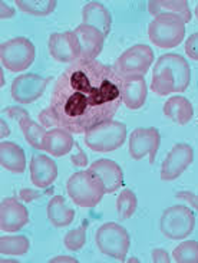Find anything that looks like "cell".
I'll return each mask as SVG.
<instances>
[{
	"label": "cell",
	"mask_w": 198,
	"mask_h": 263,
	"mask_svg": "<svg viewBox=\"0 0 198 263\" xmlns=\"http://www.w3.org/2000/svg\"><path fill=\"white\" fill-rule=\"evenodd\" d=\"M175 197H177L178 200L185 201L188 206H191L198 213V194H195V193L192 192H187V190H183V192L177 193Z\"/></svg>",
	"instance_id": "cell-33"
},
{
	"label": "cell",
	"mask_w": 198,
	"mask_h": 263,
	"mask_svg": "<svg viewBox=\"0 0 198 263\" xmlns=\"http://www.w3.org/2000/svg\"><path fill=\"white\" fill-rule=\"evenodd\" d=\"M50 263H61V262H68V263H78V260L72 256H56L53 259H50Z\"/></svg>",
	"instance_id": "cell-40"
},
{
	"label": "cell",
	"mask_w": 198,
	"mask_h": 263,
	"mask_svg": "<svg viewBox=\"0 0 198 263\" xmlns=\"http://www.w3.org/2000/svg\"><path fill=\"white\" fill-rule=\"evenodd\" d=\"M66 193L76 206L92 209L101 203L106 194V189L102 178L88 168L73 173L68 178Z\"/></svg>",
	"instance_id": "cell-3"
},
{
	"label": "cell",
	"mask_w": 198,
	"mask_h": 263,
	"mask_svg": "<svg viewBox=\"0 0 198 263\" xmlns=\"http://www.w3.org/2000/svg\"><path fill=\"white\" fill-rule=\"evenodd\" d=\"M127 140V125L120 121H106L85 133V144L95 153H112Z\"/></svg>",
	"instance_id": "cell-6"
},
{
	"label": "cell",
	"mask_w": 198,
	"mask_h": 263,
	"mask_svg": "<svg viewBox=\"0 0 198 263\" xmlns=\"http://www.w3.org/2000/svg\"><path fill=\"white\" fill-rule=\"evenodd\" d=\"M5 115H6L7 118H10V120L21 121L22 118L29 117V112L26 109H23V108L21 107H7L6 109H5Z\"/></svg>",
	"instance_id": "cell-34"
},
{
	"label": "cell",
	"mask_w": 198,
	"mask_h": 263,
	"mask_svg": "<svg viewBox=\"0 0 198 263\" xmlns=\"http://www.w3.org/2000/svg\"><path fill=\"white\" fill-rule=\"evenodd\" d=\"M195 228V216L184 204H175L165 209L160 219V230L170 240H183Z\"/></svg>",
	"instance_id": "cell-8"
},
{
	"label": "cell",
	"mask_w": 198,
	"mask_h": 263,
	"mask_svg": "<svg viewBox=\"0 0 198 263\" xmlns=\"http://www.w3.org/2000/svg\"><path fill=\"white\" fill-rule=\"evenodd\" d=\"M89 170L102 178L105 184L106 194H113L118 189L122 187L124 183V173L118 163L108 158H101L91 164Z\"/></svg>",
	"instance_id": "cell-18"
},
{
	"label": "cell",
	"mask_w": 198,
	"mask_h": 263,
	"mask_svg": "<svg viewBox=\"0 0 198 263\" xmlns=\"http://www.w3.org/2000/svg\"><path fill=\"white\" fill-rule=\"evenodd\" d=\"M128 262H138V259H136V257H131V259H129Z\"/></svg>",
	"instance_id": "cell-43"
},
{
	"label": "cell",
	"mask_w": 198,
	"mask_h": 263,
	"mask_svg": "<svg viewBox=\"0 0 198 263\" xmlns=\"http://www.w3.org/2000/svg\"><path fill=\"white\" fill-rule=\"evenodd\" d=\"M30 249V242L26 236H2L0 253L6 256H23Z\"/></svg>",
	"instance_id": "cell-26"
},
{
	"label": "cell",
	"mask_w": 198,
	"mask_h": 263,
	"mask_svg": "<svg viewBox=\"0 0 198 263\" xmlns=\"http://www.w3.org/2000/svg\"><path fill=\"white\" fill-rule=\"evenodd\" d=\"M36 48L28 37L17 36L0 45V62L10 72H25L35 62Z\"/></svg>",
	"instance_id": "cell-7"
},
{
	"label": "cell",
	"mask_w": 198,
	"mask_h": 263,
	"mask_svg": "<svg viewBox=\"0 0 198 263\" xmlns=\"http://www.w3.org/2000/svg\"><path fill=\"white\" fill-rule=\"evenodd\" d=\"M148 12L154 17L160 14H175L185 23H188L192 17L187 0H149Z\"/></svg>",
	"instance_id": "cell-24"
},
{
	"label": "cell",
	"mask_w": 198,
	"mask_h": 263,
	"mask_svg": "<svg viewBox=\"0 0 198 263\" xmlns=\"http://www.w3.org/2000/svg\"><path fill=\"white\" fill-rule=\"evenodd\" d=\"M73 32L81 45V61H96L104 49L106 36L98 29L84 23L73 29Z\"/></svg>",
	"instance_id": "cell-15"
},
{
	"label": "cell",
	"mask_w": 198,
	"mask_h": 263,
	"mask_svg": "<svg viewBox=\"0 0 198 263\" xmlns=\"http://www.w3.org/2000/svg\"><path fill=\"white\" fill-rule=\"evenodd\" d=\"M82 23L98 29L105 36L109 35L112 17L109 10L99 2H89L82 9Z\"/></svg>",
	"instance_id": "cell-20"
},
{
	"label": "cell",
	"mask_w": 198,
	"mask_h": 263,
	"mask_svg": "<svg viewBox=\"0 0 198 263\" xmlns=\"http://www.w3.org/2000/svg\"><path fill=\"white\" fill-rule=\"evenodd\" d=\"M172 262L175 263H198V242L184 240L172 252Z\"/></svg>",
	"instance_id": "cell-29"
},
{
	"label": "cell",
	"mask_w": 198,
	"mask_h": 263,
	"mask_svg": "<svg viewBox=\"0 0 198 263\" xmlns=\"http://www.w3.org/2000/svg\"><path fill=\"white\" fill-rule=\"evenodd\" d=\"M13 16H14L13 7L9 6L6 2H0V17H2V21L12 19Z\"/></svg>",
	"instance_id": "cell-38"
},
{
	"label": "cell",
	"mask_w": 198,
	"mask_h": 263,
	"mask_svg": "<svg viewBox=\"0 0 198 263\" xmlns=\"http://www.w3.org/2000/svg\"><path fill=\"white\" fill-rule=\"evenodd\" d=\"M95 243L105 256L122 262L127 257L131 246V237L128 230L115 221H106L101 224L95 233Z\"/></svg>",
	"instance_id": "cell-5"
},
{
	"label": "cell",
	"mask_w": 198,
	"mask_h": 263,
	"mask_svg": "<svg viewBox=\"0 0 198 263\" xmlns=\"http://www.w3.org/2000/svg\"><path fill=\"white\" fill-rule=\"evenodd\" d=\"M194 13H195V17L198 19V3H197V6H195V10H194Z\"/></svg>",
	"instance_id": "cell-42"
},
{
	"label": "cell",
	"mask_w": 198,
	"mask_h": 263,
	"mask_svg": "<svg viewBox=\"0 0 198 263\" xmlns=\"http://www.w3.org/2000/svg\"><path fill=\"white\" fill-rule=\"evenodd\" d=\"M185 52H187V57L191 58L192 61H198V32L187 37Z\"/></svg>",
	"instance_id": "cell-31"
},
{
	"label": "cell",
	"mask_w": 198,
	"mask_h": 263,
	"mask_svg": "<svg viewBox=\"0 0 198 263\" xmlns=\"http://www.w3.org/2000/svg\"><path fill=\"white\" fill-rule=\"evenodd\" d=\"M185 23L175 14L155 16L148 25V37L160 49H174L185 37Z\"/></svg>",
	"instance_id": "cell-4"
},
{
	"label": "cell",
	"mask_w": 198,
	"mask_h": 263,
	"mask_svg": "<svg viewBox=\"0 0 198 263\" xmlns=\"http://www.w3.org/2000/svg\"><path fill=\"white\" fill-rule=\"evenodd\" d=\"M194 161V149L187 142H178L168 151L161 165L160 177L163 181H174Z\"/></svg>",
	"instance_id": "cell-13"
},
{
	"label": "cell",
	"mask_w": 198,
	"mask_h": 263,
	"mask_svg": "<svg viewBox=\"0 0 198 263\" xmlns=\"http://www.w3.org/2000/svg\"><path fill=\"white\" fill-rule=\"evenodd\" d=\"M19 127L28 144H30L36 149H43V138L48 131L42 124L35 122L30 117H25L19 121Z\"/></svg>",
	"instance_id": "cell-25"
},
{
	"label": "cell",
	"mask_w": 198,
	"mask_h": 263,
	"mask_svg": "<svg viewBox=\"0 0 198 263\" xmlns=\"http://www.w3.org/2000/svg\"><path fill=\"white\" fill-rule=\"evenodd\" d=\"M75 149H76V153L71 156V163L73 164L75 167L84 168V167L88 165V156H86L85 151L81 148L78 144H75Z\"/></svg>",
	"instance_id": "cell-32"
},
{
	"label": "cell",
	"mask_w": 198,
	"mask_h": 263,
	"mask_svg": "<svg viewBox=\"0 0 198 263\" xmlns=\"http://www.w3.org/2000/svg\"><path fill=\"white\" fill-rule=\"evenodd\" d=\"M29 223V212L19 200L7 197L0 204V229L6 233L19 232Z\"/></svg>",
	"instance_id": "cell-14"
},
{
	"label": "cell",
	"mask_w": 198,
	"mask_h": 263,
	"mask_svg": "<svg viewBox=\"0 0 198 263\" xmlns=\"http://www.w3.org/2000/svg\"><path fill=\"white\" fill-rule=\"evenodd\" d=\"M161 144V134L156 128H135L129 135L128 153L132 160L140 161L148 157L149 164H154L155 156Z\"/></svg>",
	"instance_id": "cell-10"
},
{
	"label": "cell",
	"mask_w": 198,
	"mask_h": 263,
	"mask_svg": "<svg viewBox=\"0 0 198 263\" xmlns=\"http://www.w3.org/2000/svg\"><path fill=\"white\" fill-rule=\"evenodd\" d=\"M39 121L42 124L45 128H50V127H56V122H55V118H53V114L49 109V107L46 109H43L42 112L39 114Z\"/></svg>",
	"instance_id": "cell-35"
},
{
	"label": "cell",
	"mask_w": 198,
	"mask_h": 263,
	"mask_svg": "<svg viewBox=\"0 0 198 263\" xmlns=\"http://www.w3.org/2000/svg\"><path fill=\"white\" fill-rule=\"evenodd\" d=\"M147 93H148L147 82L142 75L122 78L121 97H122V104L128 109H131V111L141 109L147 101Z\"/></svg>",
	"instance_id": "cell-16"
},
{
	"label": "cell",
	"mask_w": 198,
	"mask_h": 263,
	"mask_svg": "<svg viewBox=\"0 0 198 263\" xmlns=\"http://www.w3.org/2000/svg\"><path fill=\"white\" fill-rule=\"evenodd\" d=\"M0 75H2V81H0V85H2V88H3V86H5V82H6V81H5V77H3V75H5V73H3V66H2V72H0Z\"/></svg>",
	"instance_id": "cell-41"
},
{
	"label": "cell",
	"mask_w": 198,
	"mask_h": 263,
	"mask_svg": "<svg viewBox=\"0 0 198 263\" xmlns=\"http://www.w3.org/2000/svg\"><path fill=\"white\" fill-rule=\"evenodd\" d=\"M136 196L132 190L129 189H124L122 192L120 193L118 199H116V203H115V209L118 212V216L121 219L127 220V219H131L134 216L135 210H136Z\"/></svg>",
	"instance_id": "cell-28"
},
{
	"label": "cell",
	"mask_w": 198,
	"mask_h": 263,
	"mask_svg": "<svg viewBox=\"0 0 198 263\" xmlns=\"http://www.w3.org/2000/svg\"><path fill=\"white\" fill-rule=\"evenodd\" d=\"M151 260L154 263H170L172 259L164 249H154L151 252Z\"/></svg>",
	"instance_id": "cell-37"
},
{
	"label": "cell",
	"mask_w": 198,
	"mask_h": 263,
	"mask_svg": "<svg viewBox=\"0 0 198 263\" xmlns=\"http://www.w3.org/2000/svg\"><path fill=\"white\" fill-rule=\"evenodd\" d=\"M50 57L61 64H75L81 61V45L73 30L52 33L48 39Z\"/></svg>",
	"instance_id": "cell-12"
},
{
	"label": "cell",
	"mask_w": 198,
	"mask_h": 263,
	"mask_svg": "<svg viewBox=\"0 0 198 263\" xmlns=\"http://www.w3.org/2000/svg\"><path fill=\"white\" fill-rule=\"evenodd\" d=\"M164 115L177 125H187L194 117V108L190 100L183 95H172L165 101L163 107Z\"/></svg>",
	"instance_id": "cell-21"
},
{
	"label": "cell",
	"mask_w": 198,
	"mask_h": 263,
	"mask_svg": "<svg viewBox=\"0 0 198 263\" xmlns=\"http://www.w3.org/2000/svg\"><path fill=\"white\" fill-rule=\"evenodd\" d=\"M9 135H10V128H9L7 122L2 118V121H0V138H2V141H5V138H7Z\"/></svg>",
	"instance_id": "cell-39"
},
{
	"label": "cell",
	"mask_w": 198,
	"mask_h": 263,
	"mask_svg": "<svg viewBox=\"0 0 198 263\" xmlns=\"http://www.w3.org/2000/svg\"><path fill=\"white\" fill-rule=\"evenodd\" d=\"M152 64H154L152 48L145 43H138L128 48L125 52H122V55L113 62L112 68L121 78L136 77V75L144 77L149 71Z\"/></svg>",
	"instance_id": "cell-9"
},
{
	"label": "cell",
	"mask_w": 198,
	"mask_h": 263,
	"mask_svg": "<svg viewBox=\"0 0 198 263\" xmlns=\"http://www.w3.org/2000/svg\"><path fill=\"white\" fill-rule=\"evenodd\" d=\"M42 196L43 194L35 192V190H30V189H22L21 192H19V199L22 201H25V203H32L33 200L41 199Z\"/></svg>",
	"instance_id": "cell-36"
},
{
	"label": "cell",
	"mask_w": 198,
	"mask_h": 263,
	"mask_svg": "<svg viewBox=\"0 0 198 263\" xmlns=\"http://www.w3.org/2000/svg\"><path fill=\"white\" fill-rule=\"evenodd\" d=\"M46 214L50 224L57 229L68 228L75 220V210L66 204V200L62 196H53L49 200Z\"/></svg>",
	"instance_id": "cell-23"
},
{
	"label": "cell",
	"mask_w": 198,
	"mask_h": 263,
	"mask_svg": "<svg viewBox=\"0 0 198 263\" xmlns=\"http://www.w3.org/2000/svg\"><path fill=\"white\" fill-rule=\"evenodd\" d=\"M122 78L112 66L99 61H78L57 78L49 109L56 127L84 134L99 124L112 121L118 112Z\"/></svg>",
	"instance_id": "cell-1"
},
{
	"label": "cell",
	"mask_w": 198,
	"mask_h": 263,
	"mask_svg": "<svg viewBox=\"0 0 198 263\" xmlns=\"http://www.w3.org/2000/svg\"><path fill=\"white\" fill-rule=\"evenodd\" d=\"M0 165L5 170L22 174L26 170V156L25 151L17 144L10 141L0 142Z\"/></svg>",
	"instance_id": "cell-22"
},
{
	"label": "cell",
	"mask_w": 198,
	"mask_h": 263,
	"mask_svg": "<svg viewBox=\"0 0 198 263\" xmlns=\"http://www.w3.org/2000/svg\"><path fill=\"white\" fill-rule=\"evenodd\" d=\"M86 230H88V224H82L73 230H69L64 237L65 249H68L69 252L82 250L86 243Z\"/></svg>",
	"instance_id": "cell-30"
},
{
	"label": "cell",
	"mask_w": 198,
	"mask_h": 263,
	"mask_svg": "<svg viewBox=\"0 0 198 263\" xmlns=\"http://www.w3.org/2000/svg\"><path fill=\"white\" fill-rule=\"evenodd\" d=\"M49 82L50 78H43L36 73H23L13 79L10 95L19 104H32L45 93Z\"/></svg>",
	"instance_id": "cell-11"
},
{
	"label": "cell",
	"mask_w": 198,
	"mask_h": 263,
	"mask_svg": "<svg viewBox=\"0 0 198 263\" xmlns=\"http://www.w3.org/2000/svg\"><path fill=\"white\" fill-rule=\"evenodd\" d=\"M75 144L76 142L72 137V133L68 129L55 127L48 131L43 138V151H46L49 156L64 157L71 153Z\"/></svg>",
	"instance_id": "cell-19"
},
{
	"label": "cell",
	"mask_w": 198,
	"mask_h": 263,
	"mask_svg": "<svg viewBox=\"0 0 198 263\" xmlns=\"http://www.w3.org/2000/svg\"><path fill=\"white\" fill-rule=\"evenodd\" d=\"M55 0H16V6L21 9L25 13L43 17V16H49L55 7H56Z\"/></svg>",
	"instance_id": "cell-27"
},
{
	"label": "cell",
	"mask_w": 198,
	"mask_h": 263,
	"mask_svg": "<svg viewBox=\"0 0 198 263\" xmlns=\"http://www.w3.org/2000/svg\"><path fill=\"white\" fill-rule=\"evenodd\" d=\"M191 82V68L183 55L165 53L156 59L152 68L151 91L158 97L187 91Z\"/></svg>",
	"instance_id": "cell-2"
},
{
	"label": "cell",
	"mask_w": 198,
	"mask_h": 263,
	"mask_svg": "<svg viewBox=\"0 0 198 263\" xmlns=\"http://www.w3.org/2000/svg\"><path fill=\"white\" fill-rule=\"evenodd\" d=\"M30 181L37 189H46L55 183L57 178L56 163L48 156L36 154L30 160Z\"/></svg>",
	"instance_id": "cell-17"
}]
</instances>
